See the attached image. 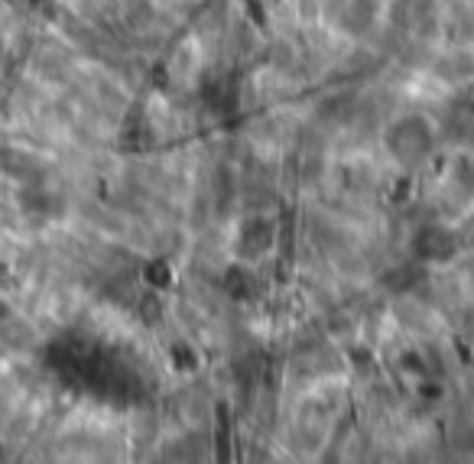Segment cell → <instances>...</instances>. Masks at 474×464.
I'll list each match as a JSON object with an SVG mask.
<instances>
[{
	"label": "cell",
	"mask_w": 474,
	"mask_h": 464,
	"mask_svg": "<svg viewBox=\"0 0 474 464\" xmlns=\"http://www.w3.org/2000/svg\"><path fill=\"white\" fill-rule=\"evenodd\" d=\"M432 143H436L432 140V127L426 124L420 114L396 117L384 134L387 153H390L400 166H420V162H426L432 153Z\"/></svg>",
	"instance_id": "cell-1"
},
{
	"label": "cell",
	"mask_w": 474,
	"mask_h": 464,
	"mask_svg": "<svg viewBox=\"0 0 474 464\" xmlns=\"http://www.w3.org/2000/svg\"><path fill=\"white\" fill-rule=\"evenodd\" d=\"M458 253V237L445 224H422L412 234V257L420 263H448Z\"/></svg>",
	"instance_id": "cell-2"
},
{
	"label": "cell",
	"mask_w": 474,
	"mask_h": 464,
	"mask_svg": "<svg viewBox=\"0 0 474 464\" xmlns=\"http://www.w3.org/2000/svg\"><path fill=\"white\" fill-rule=\"evenodd\" d=\"M273 241H277L273 221L263 218V214H251V218H244L241 228H237L234 247H237V253H241L244 260H260L270 247H273Z\"/></svg>",
	"instance_id": "cell-3"
},
{
	"label": "cell",
	"mask_w": 474,
	"mask_h": 464,
	"mask_svg": "<svg viewBox=\"0 0 474 464\" xmlns=\"http://www.w3.org/2000/svg\"><path fill=\"white\" fill-rule=\"evenodd\" d=\"M20 211L33 218V221H53L65 211V198L55 192V188L43 186V182H29L23 192H20Z\"/></svg>",
	"instance_id": "cell-4"
},
{
	"label": "cell",
	"mask_w": 474,
	"mask_h": 464,
	"mask_svg": "<svg viewBox=\"0 0 474 464\" xmlns=\"http://www.w3.org/2000/svg\"><path fill=\"white\" fill-rule=\"evenodd\" d=\"M445 134H448V140L474 146V101L471 98H455L448 104Z\"/></svg>",
	"instance_id": "cell-5"
},
{
	"label": "cell",
	"mask_w": 474,
	"mask_h": 464,
	"mask_svg": "<svg viewBox=\"0 0 474 464\" xmlns=\"http://www.w3.org/2000/svg\"><path fill=\"white\" fill-rule=\"evenodd\" d=\"M374 0H351V7L345 10V27L354 29V33H361V29H367L370 23H374Z\"/></svg>",
	"instance_id": "cell-6"
}]
</instances>
